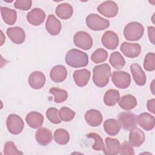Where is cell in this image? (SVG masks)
<instances>
[{"instance_id":"1","label":"cell","mask_w":155,"mask_h":155,"mask_svg":"<svg viewBox=\"0 0 155 155\" xmlns=\"http://www.w3.org/2000/svg\"><path fill=\"white\" fill-rule=\"evenodd\" d=\"M66 64L73 68L86 67L88 64V57L86 53L73 48L70 50L65 55Z\"/></svg>"},{"instance_id":"2","label":"cell","mask_w":155,"mask_h":155,"mask_svg":"<svg viewBox=\"0 0 155 155\" xmlns=\"http://www.w3.org/2000/svg\"><path fill=\"white\" fill-rule=\"evenodd\" d=\"M110 75L111 68L108 64L95 66L93 70V81L97 87H104L108 84Z\"/></svg>"},{"instance_id":"3","label":"cell","mask_w":155,"mask_h":155,"mask_svg":"<svg viewBox=\"0 0 155 155\" xmlns=\"http://www.w3.org/2000/svg\"><path fill=\"white\" fill-rule=\"evenodd\" d=\"M144 28L138 22H131L128 23L124 27V35L125 38L130 41L139 40L143 36Z\"/></svg>"},{"instance_id":"4","label":"cell","mask_w":155,"mask_h":155,"mask_svg":"<svg viewBox=\"0 0 155 155\" xmlns=\"http://www.w3.org/2000/svg\"><path fill=\"white\" fill-rule=\"evenodd\" d=\"M87 27L94 31H100L107 28L110 26V22L97 14H90L86 18Z\"/></svg>"},{"instance_id":"5","label":"cell","mask_w":155,"mask_h":155,"mask_svg":"<svg viewBox=\"0 0 155 155\" xmlns=\"http://www.w3.org/2000/svg\"><path fill=\"white\" fill-rule=\"evenodd\" d=\"M6 125L8 131L13 134H19L22 132L24 127L22 119L16 114L8 115L6 120Z\"/></svg>"},{"instance_id":"6","label":"cell","mask_w":155,"mask_h":155,"mask_svg":"<svg viewBox=\"0 0 155 155\" xmlns=\"http://www.w3.org/2000/svg\"><path fill=\"white\" fill-rule=\"evenodd\" d=\"M117 120L120 127L126 130H130L137 124V116L130 111L120 113L117 116Z\"/></svg>"},{"instance_id":"7","label":"cell","mask_w":155,"mask_h":155,"mask_svg":"<svg viewBox=\"0 0 155 155\" xmlns=\"http://www.w3.org/2000/svg\"><path fill=\"white\" fill-rule=\"evenodd\" d=\"M74 45L84 50L90 49L93 45V39L91 36L84 31L77 32L73 37Z\"/></svg>"},{"instance_id":"8","label":"cell","mask_w":155,"mask_h":155,"mask_svg":"<svg viewBox=\"0 0 155 155\" xmlns=\"http://www.w3.org/2000/svg\"><path fill=\"white\" fill-rule=\"evenodd\" d=\"M111 80L116 87L121 89L127 88L131 83L130 74L124 71H113L111 75Z\"/></svg>"},{"instance_id":"9","label":"cell","mask_w":155,"mask_h":155,"mask_svg":"<svg viewBox=\"0 0 155 155\" xmlns=\"http://www.w3.org/2000/svg\"><path fill=\"white\" fill-rule=\"evenodd\" d=\"M97 11L104 16L107 18H113L118 13V6L117 4L112 1H107L101 3L97 8Z\"/></svg>"},{"instance_id":"10","label":"cell","mask_w":155,"mask_h":155,"mask_svg":"<svg viewBox=\"0 0 155 155\" xmlns=\"http://www.w3.org/2000/svg\"><path fill=\"white\" fill-rule=\"evenodd\" d=\"M120 50L125 56L130 58H134L140 54L141 47L137 43L124 42L120 45Z\"/></svg>"},{"instance_id":"11","label":"cell","mask_w":155,"mask_h":155,"mask_svg":"<svg viewBox=\"0 0 155 155\" xmlns=\"http://www.w3.org/2000/svg\"><path fill=\"white\" fill-rule=\"evenodd\" d=\"M101 41L105 48L110 50H114L118 46L119 38L116 33L108 30L104 33Z\"/></svg>"},{"instance_id":"12","label":"cell","mask_w":155,"mask_h":155,"mask_svg":"<svg viewBox=\"0 0 155 155\" xmlns=\"http://www.w3.org/2000/svg\"><path fill=\"white\" fill-rule=\"evenodd\" d=\"M45 18V13L39 8H35L27 15V21L33 25H39Z\"/></svg>"},{"instance_id":"13","label":"cell","mask_w":155,"mask_h":155,"mask_svg":"<svg viewBox=\"0 0 155 155\" xmlns=\"http://www.w3.org/2000/svg\"><path fill=\"white\" fill-rule=\"evenodd\" d=\"M6 33L10 40L16 44H22L25 39L24 30L19 27H13L7 28Z\"/></svg>"},{"instance_id":"14","label":"cell","mask_w":155,"mask_h":155,"mask_svg":"<svg viewBox=\"0 0 155 155\" xmlns=\"http://www.w3.org/2000/svg\"><path fill=\"white\" fill-rule=\"evenodd\" d=\"M45 76L43 73L39 71L32 72L28 79L30 86L36 90L41 89L44 87L45 83Z\"/></svg>"},{"instance_id":"15","label":"cell","mask_w":155,"mask_h":155,"mask_svg":"<svg viewBox=\"0 0 155 155\" xmlns=\"http://www.w3.org/2000/svg\"><path fill=\"white\" fill-rule=\"evenodd\" d=\"M137 122L140 127L146 131L153 130L155 125L154 117L147 112L138 115L137 116Z\"/></svg>"},{"instance_id":"16","label":"cell","mask_w":155,"mask_h":155,"mask_svg":"<svg viewBox=\"0 0 155 155\" xmlns=\"http://www.w3.org/2000/svg\"><path fill=\"white\" fill-rule=\"evenodd\" d=\"M145 139V134L140 128L136 127L130 130L129 133V143L133 147H140L143 143Z\"/></svg>"},{"instance_id":"17","label":"cell","mask_w":155,"mask_h":155,"mask_svg":"<svg viewBox=\"0 0 155 155\" xmlns=\"http://www.w3.org/2000/svg\"><path fill=\"white\" fill-rule=\"evenodd\" d=\"M45 28L50 35H58L61 30V23L54 15L51 14L48 15L46 21Z\"/></svg>"},{"instance_id":"18","label":"cell","mask_w":155,"mask_h":155,"mask_svg":"<svg viewBox=\"0 0 155 155\" xmlns=\"http://www.w3.org/2000/svg\"><path fill=\"white\" fill-rule=\"evenodd\" d=\"M35 139L39 144L42 146H46L53 140L52 133L50 130L46 128H39L36 131Z\"/></svg>"},{"instance_id":"19","label":"cell","mask_w":155,"mask_h":155,"mask_svg":"<svg viewBox=\"0 0 155 155\" xmlns=\"http://www.w3.org/2000/svg\"><path fill=\"white\" fill-rule=\"evenodd\" d=\"M85 119L90 126L96 127L101 124L103 117L99 111L95 109H91L85 113Z\"/></svg>"},{"instance_id":"20","label":"cell","mask_w":155,"mask_h":155,"mask_svg":"<svg viewBox=\"0 0 155 155\" xmlns=\"http://www.w3.org/2000/svg\"><path fill=\"white\" fill-rule=\"evenodd\" d=\"M130 70L135 83L139 86H143L146 83V74L141 67L137 64L130 65Z\"/></svg>"},{"instance_id":"21","label":"cell","mask_w":155,"mask_h":155,"mask_svg":"<svg viewBox=\"0 0 155 155\" xmlns=\"http://www.w3.org/2000/svg\"><path fill=\"white\" fill-rule=\"evenodd\" d=\"M90 71L87 69L75 70L73 73V79L76 85L80 87L85 86L90 78Z\"/></svg>"},{"instance_id":"22","label":"cell","mask_w":155,"mask_h":155,"mask_svg":"<svg viewBox=\"0 0 155 155\" xmlns=\"http://www.w3.org/2000/svg\"><path fill=\"white\" fill-rule=\"evenodd\" d=\"M44 119L43 115L37 111H31L28 113L25 117L27 124L32 128H38L41 127L43 124Z\"/></svg>"},{"instance_id":"23","label":"cell","mask_w":155,"mask_h":155,"mask_svg":"<svg viewBox=\"0 0 155 155\" xmlns=\"http://www.w3.org/2000/svg\"><path fill=\"white\" fill-rule=\"evenodd\" d=\"M67 76V69L62 65H57L53 67L50 73L51 79L56 83L63 82L66 79Z\"/></svg>"},{"instance_id":"24","label":"cell","mask_w":155,"mask_h":155,"mask_svg":"<svg viewBox=\"0 0 155 155\" xmlns=\"http://www.w3.org/2000/svg\"><path fill=\"white\" fill-rule=\"evenodd\" d=\"M105 146L104 153L107 155H117L119 154L120 142L117 139L107 137L105 139Z\"/></svg>"},{"instance_id":"25","label":"cell","mask_w":155,"mask_h":155,"mask_svg":"<svg viewBox=\"0 0 155 155\" xmlns=\"http://www.w3.org/2000/svg\"><path fill=\"white\" fill-rule=\"evenodd\" d=\"M55 13L59 18L62 19H68L71 17L73 9L70 4L68 3H62L56 7Z\"/></svg>"},{"instance_id":"26","label":"cell","mask_w":155,"mask_h":155,"mask_svg":"<svg viewBox=\"0 0 155 155\" xmlns=\"http://www.w3.org/2000/svg\"><path fill=\"white\" fill-rule=\"evenodd\" d=\"M119 105L124 110H131L137 105L136 97L131 94H125L121 97L118 101Z\"/></svg>"},{"instance_id":"27","label":"cell","mask_w":155,"mask_h":155,"mask_svg":"<svg viewBox=\"0 0 155 155\" xmlns=\"http://www.w3.org/2000/svg\"><path fill=\"white\" fill-rule=\"evenodd\" d=\"M104 128L108 134L114 136L119 132L120 126L118 120L114 119H108L104 122Z\"/></svg>"},{"instance_id":"28","label":"cell","mask_w":155,"mask_h":155,"mask_svg":"<svg viewBox=\"0 0 155 155\" xmlns=\"http://www.w3.org/2000/svg\"><path fill=\"white\" fill-rule=\"evenodd\" d=\"M1 13L3 21L7 25H13L17 19V13L16 10L8 7H1Z\"/></svg>"},{"instance_id":"29","label":"cell","mask_w":155,"mask_h":155,"mask_svg":"<svg viewBox=\"0 0 155 155\" xmlns=\"http://www.w3.org/2000/svg\"><path fill=\"white\" fill-rule=\"evenodd\" d=\"M120 99V94L118 90L110 89L107 90L104 96V104L108 107H112L118 102Z\"/></svg>"},{"instance_id":"30","label":"cell","mask_w":155,"mask_h":155,"mask_svg":"<svg viewBox=\"0 0 155 155\" xmlns=\"http://www.w3.org/2000/svg\"><path fill=\"white\" fill-rule=\"evenodd\" d=\"M53 138L54 141L59 145H65L70 140L68 132L63 128H59L54 132Z\"/></svg>"},{"instance_id":"31","label":"cell","mask_w":155,"mask_h":155,"mask_svg":"<svg viewBox=\"0 0 155 155\" xmlns=\"http://www.w3.org/2000/svg\"><path fill=\"white\" fill-rule=\"evenodd\" d=\"M109 62L114 68L118 70L122 68L125 64L124 57L118 51H114L111 53L109 59Z\"/></svg>"},{"instance_id":"32","label":"cell","mask_w":155,"mask_h":155,"mask_svg":"<svg viewBox=\"0 0 155 155\" xmlns=\"http://www.w3.org/2000/svg\"><path fill=\"white\" fill-rule=\"evenodd\" d=\"M49 92L54 96V101L58 104L65 102L68 98V93L67 91L59 88H51Z\"/></svg>"},{"instance_id":"33","label":"cell","mask_w":155,"mask_h":155,"mask_svg":"<svg viewBox=\"0 0 155 155\" xmlns=\"http://www.w3.org/2000/svg\"><path fill=\"white\" fill-rule=\"evenodd\" d=\"M108 58L107 51L101 48L96 50L91 56V61L95 64L104 62Z\"/></svg>"},{"instance_id":"34","label":"cell","mask_w":155,"mask_h":155,"mask_svg":"<svg viewBox=\"0 0 155 155\" xmlns=\"http://www.w3.org/2000/svg\"><path fill=\"white\" fill-rule=\"evenodd\" d=\"M88 138H92L94 140V143L92 146V148L96 151H104L105 150V145L101 136L95 133H90L86 135Z\"/></svg>"},{"instance_id":"35","label":"cell","mask_w":155,"mask_h":155,"mask_svg":"<svg viewBox=\"0 0 155 155\" xmlns=\"http://www.w3.org/2000/svg\"><path fill=\"white\" fill-rule=\"evenodd\" d=\"M58 114L61 120L65 122L71 121L74 119L76 114L75 112L73 110L67 107H62L59 110Z\"/></svg>"},{"instance_id":"36","label":"cell","mask_w":155,"mask_h":155,"mask_svg":"<svg viewBox=\"0 0 155 155\" xmlns=\"http://www.w3.org/2000/svg\"><path fill=\"white\" fill-rule=\"evenodd\" d=\"M143 67L148 71H153L155 70V54L154 53H148L146 54L143 62Z\"/></svg>"},{"instance_id":"37","label":"cell","mask_w":155,"mask_h":155,"mask_svg":"<svg viewBox=\"0 0 155 155\" xmlns=\"http://www.w3.org/2000/svg\"><path fill=\"white\" fill-rule=\"evenodd\" d=\"M58 110L57 108L51 107L47 109L46 111V116L47 119L51 123L54 124H59L61 122V119L58 116Z\"/></svg>"},{"instance_id":"38","label":"cell","mask_w":155,"mask_h":155,"mask_svg":"<svg viewBox=\"0 0 155 155\" xmlns=\"http://www.w3.org/2000/svg\"><path fill=\"white\" fill-rule=\"evenodd\" d=\"M4 154L5 155H16V154H23V153L18 150L16 145L13 142L8 141L5 142L4 147Z\"/></svg>"},{"instance_id":"39","label":"cell","mask_w":155,"mask_h":155,"mask_svg":"<svg viewBox=\"0 0 155 155\" xmlns=\"http://www.w3.org/2000/svg\"><path fill=\"white\" fill-rule=\"evenodd\" d=\"M119 154L121 155H134V151L133 146L128 142H125L120 145Z\"/></svg>"},{"instance_id":"40","label":"cell","mask_w":155,"mask_h":155,"mask_svg":"<svg viewBox=\"0 0 155 155\" xmlns=\"http://www.w3.org/2000/svg\"><path fill=\"white\" fill-rule=\"evenodd\" d=\"M32 5L31 0H16L14 3V7L16 8L22 10H28Z\"/></svg>"},{"instance_id":"41","label":"cell","mask_w":155,"mask_h":155,"mask_svg":"<svg viewBox=\"0 0 155 155\" xmlns=\"http://www.w3.org/2000/svg\"><path fill=\"white\" fill-rule=\"evenodd\" d=\"M154 34H155V27L154 26H148V35L150 41L153 44H154Z\"/></svg>"},{"instance_id":"42","label":"cell","mask_w":155,"mask_h":155,"mask_svg":"<svg viewBox=\"0 0 155 155\" xmlns=\"http://www.w3.org/2000/svg\"><path fill=\"white\" fill-rule=\"evenodd\" d=\"M147 108L153 114L155 113V99H151L147 101Z\"/></svg>"},{"instance_id":"43","label":"cell","mask_w":155,"mask_h":155,"mask_svg":"<svg viewBox=\"0 0 155 155\" xmlns=\"http://www.w3.org/2000/svg\"><path fill=\"white\" fill-rule=\"evenodd\" d=\"M154 80H153V81H152V83H151V85H150V89H151V92H152V93L153 94H154Z\"/></svg>"}]
</instances>
